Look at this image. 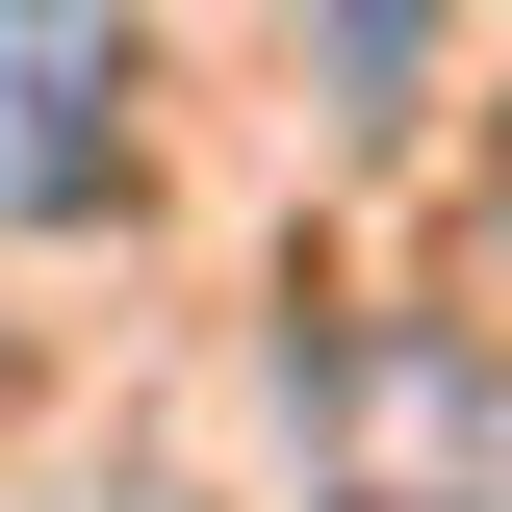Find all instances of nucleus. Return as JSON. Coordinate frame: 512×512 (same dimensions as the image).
I'll use <instances>...</instances> for the list:
<instances>
[{"instance_id":"nucleus-3","label":"nucleus","mask_w":512,"mask_h":512,"mask_svg":"<svg viewBox=\"0 0 512 512\" xmlns=\"http://www.w3.org/2000/svg\"><path fill=\"white\" fill-rule=\"evenodd\" d=\"M410 77H436V0H333V103L384 128V103H410Z\"/></svg>"},{"instance_id":"nucleus-2","label":"nucleus","mask_w":512,"mask_h":512,"mask_svg":"<svg viewBox=\"0 0 512 512\" xmlns=\"http://www.w3.org/2000/svg\"><path fill=\"white\" fill-rule=\"evenodd\" d=\"M128 180V0H0V231H77Z\"/></svg>"},{"instance_id":"nucleus-1","label":"nucleus","mask_w":512,"mask_h":512,"mask_svg":"<svg viewBox=\"0 0 512 512\" xmlns=\"http://www.w3.org/2000/svg\"><path fill=\"white\" fill-rule=\"evenodd\" d=\"M282 410H308V512H512V359L436 308L282 333Z\"/></svg>"}]
</instances>
